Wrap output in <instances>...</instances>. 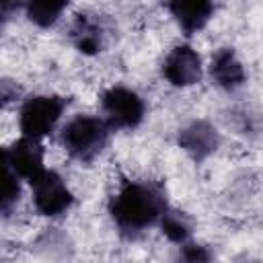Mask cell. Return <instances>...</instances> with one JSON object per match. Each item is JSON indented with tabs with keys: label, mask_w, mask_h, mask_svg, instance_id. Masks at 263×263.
Returning <instances> with one entry per match:
<instances>
[{
	"label": "cell",
	"mask_w": 263,
	"mask_h": 263,
	"mask_svg": "<svg viewBox=\"0 0 263 263\" xmlns=\"http://www.w3.org/2000/svg\"><path fill=\"white\" fill-rule=\"evenodd\" d=\"M164 212L162 191L142 181H123L109 203V214L123 232H142L160 222Z\"/></svg>",
	"instance_id": "obj_1"
},
{
	"label": "cell",
	"mask_w": 263,
	"mask_h": 263,
	"mask_svg": "<svg viewBox=\"0 0 263 263\" xmlns=\"http://www.w3.org/2000/svg\"><path fill=\"white\" fill-rule=\"evenodd\" d=\"M107 140L109 125L105 123V119L92 115H76L60 132L64 150L80 162H90L92 158H97L107 146Z\"/></svg>",
	"instance_id": "obj_2"
},
{
	"label": "cell",
	"mask_w": 263,
	"mask_h": 263,
	"mask_svg": "<svg viewBox=\"0 0 263 263\" xmlns=\"http://www.w3.org/2000/svg\"><path fill=\"white\" fill-rule=\"evenodd\" d=\"M64 109L66 101L58 95H35L27 99L18 113V127L23 138L41 142L55 129Z\"/></svg>",
	"instance_id": "obj_3"
},
{
	"label": "cell",
	"mask_w": 263,
	"mask_h": 263,
	"mask_svg": "<svg viewBox=\"0 0 263 263\" xmlns=\"http://www.w3.org/2000/svg\"><path fill=\"white\" fill-rule=\"evenodd\" d=\"M105 123L115 129H134L146 115L144 99L127 86H111L101 97Z\"/></svg>",
	"instance_id": "obj_4"
},
{
	"label": "cell",
	"mask_w": 263,
	"mask_h": 263,
	"mask_svg": "<svg viewBox=\"0 0 263 263\" xmlns=\"http://www.w3.org/2000/svg\"><path fill=\"white\" fill-rule=\"evenodd\" d=\"M33 187V203H35V210L43 216H62L70 210L72 201H74V195L72 191L68 189L66 181L55 173V171H47L35 179L31 183Z\"/></svg>",
	"instance_id": "obj_5"
},
{
	"label": "cell",
	"mask_w": 263,
	"mask_h": 263,
	"mask_svg": "<svg viewBox=\"0 0 263 263\" xmlns=\"http://www.w3.org/2000/svg\"><path fill=\"white\" fill-rule=\"evenodd\" d=\"M162 76L173 86H191L201 78V55L191 45H175L164 62Z\"/></svg>",
	"instance_id": "obj_6"
},
{
	"label": "cell",
	"mask_w": 263,
	"mask_h": 263,
	"mask_svg": "<svg viewBox=\"0 0 263 263\" xmlns=\"http://www.w3.org/2000/svg\"><path fill=\"white\" fill-rule=\"evenodd\" d=\"M6 152H8L10 166H12V171L16 173L18 179H25V181L33 183L35 179H39L45 173L41 142L21 138L10 148H6Z\"/></svg>",
	"instance_id": "obj_7"
},
{
	"label": "cell",
	"mask_w": 263,
	"mask_h": 263,
	"mask_svg": "<svg viewBox=\"0 0 263 263\" xmlns=\"http://www.w3.org/2000/svg\"><path fill=\"white\" fill-rule=\"evenodd\" d=\"M210 76L212 80L224 88V90H236L238 86H242L247 72L242 62L236 58L234 49L230 47H222L212 55V64H210Z\"/></svg>",
	"instance_id": "obj_8"
},
{
	"label": "cell",
	"mask_w": 263,
	"mask_h": 263,
	"mask_svg": "<svg viewBox=\"0 0 263 263\" xmlns=\"http://www.w3.org/2000/svg\"><path fill=\"white\" fill-rule=\"evenodd\" d=\"M179 144L195 160H201L218 148L220 136H218L216 127L210 125L208 121H193L179 134Z\"/></svg>",
	"instance_id": "obj_9"
},
{
	"label": "cell",
	"mask_w": 263,
	"mask_h": 263,
	"mask_svg": "<svg viewBox=\"0 0 263 263\" xmlns=\"http://www.w3.org/2000/svg\"><path fill=\"white\" fill-rule=\"evenodd\" d=\"M166 8L171 10L179 27L185 31V35H193L201 31L214 12V4L208 0H175L168 2Z\"/></svg>",
	"instance_id": "obj_10"
},
{
	"label": "cell",
	"mask_w": 263,
	"mask_h": 263,
	"mask_svg": "<svg viewBox=\"0 0 263 263\" xmlns=\"http://www.w3.org/2000/svg\"><path fill=\"white\" fill-rule=\"evenodd\" d=\"M70 35L76 49L84 55H95L103 49V29L88 14H76Z\"/></svg>",
	"instance_id": "obj_11"
},
{
	"label": "cell",
	"mask_w": 263,
	"mask_h": 263,
	"mask_svg": "<svg viewBox=\"0 0 263 263\" xmlns=\"http://www.w3.org/2000/svg\"><path fill=\"white\" fill-rule=\"evenodd\" d=\"M21 197V179L10 166L6 148H0V214L8 212Z\"/></svg>",
	"instance_id": "obj_12"
},
{
	"label": "cell",
	"mask_w": 263,
	"mask_h": 263,
	"mask_svg": "<svg viewBox=\"0 0 263 263\" xmlns=\"http://www.w3.org/2000/svg\"><path fill=\"white\" fill-rule=\"evenodd\" d=\"M66 6H68V2H64V0H35V2H29L25 6V10H27V16L31 23H35L39 27H51L62 16Z\"/></svg>",
	"instance_id": "obj_13"
},
{
	"label": "cell",
	"mask_w": 263,
	"mask_h": 263,
	"mask_svg": "<svg viewBox=\"0 0 263 263\" xmlns=\"http://www.w3.org/2000/svg\"><path fill=\"white\" fill-rule=\"evenodd\" d=\"M160 226H162L164 236L173 242H185L191 234V222L187 220V216L183 212L166 210L160 218Z\"/></svg>",
	"instance_id": "obj_14"
},
{
	"label": "cell",
	"mask_w": 263,
	"mask_h": 263,
	"mask_svg": "<svg viewBox=\"0 0 263 263\" xmlns=\"http://www.w3.org/2000/svg\"><path fill=\"white\" fill-rule=\"evenodd\" d=\"M181 263H214V259L205 247L189 242L181 249Z\"/></svg>",
	"instance_id": "obj_15"
},
{
	"label": "cell",
	"mask_w": 263,
	"mask_h": 263,
	"mask_svg": "<svg viewBox=\"0 0 263 263\" xmlns=\"http://www.w3.org/2000/svg\"><path fill=\"white\" fill-rule=\"evenodd\" d=\"M12 4H4V2H0V29H2V25H4V18H6V10L10 8Z\"/></svg>",
	"instance_id": "obj_16"
}]
</instances>
